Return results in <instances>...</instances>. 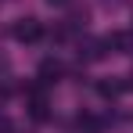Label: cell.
I'll return each mask as SVG.
<instances>
[{"instance_id":"52a82bcc","label":"cell","mask_w":133,"mask_h":133,"mask_svg":"<svg viewBox=\"0 0 133 133\" xmlns=\"http://www.w3.org/2000/svg\"><path fill=\"white\" fill-rule=\"evenodd\" d=\"M0 133H15V122H11L7 115H0Z\"/></svg>"},{"instance_id":"7a4b0ae2","label":"cell","mask_w":133,"mask_h":133,"mask_svg":"<svg viewBox=\"0 0 133 133\" xmlns=\"http://www.w3.org/2000/svg\"><path fill=\"white\" fill-rule=\"evenodd\" d=\"M65 76V65L58 61V58H47V61H40V72H36V79L43 83V87H50V83H58Z\"/></svg>"},{"instance_id":"5b68a950","label":"cell","mask_w":133,"mask_h":133,"mask_svg":"<svg viewBox=\"0 0 133 133\" xmlns=\"http://www.w3.org/2000/svg\"><path fill=\"white\" fill-rule=\"evenodd\" d=\"M122 90H126V83H122L119 76H111V79H101V83H97V94H101L104 101H115Z\"/></svg>"},{"instance_id":"ba28073f","label":"cell","mask_w":133,"mask_h":133,"mask_svg":"<svg viewBox=\"0 0 133 133\" xmlns=\"http://www.w3.org/2000/svg\"><path fill=\"white\" fill-rule=\"evenodd\" d=\"M47 4H54V7H68L72 0H47Z\"/></svg>"},{"instance_id":"9c48e42d","label":"cell","mask_w":133,"mask_h":133,"mask_svg":"<svg viewBox=\"0 0 133 133\" xmlns=\"http://www.w3.org/2000/svg\"><path fill=\"white\" fill-rule=\"evenodd\" d=\"M126 90H133V76H130V79H126Z\"/></svg>"},{"instance_id":"6da1fadb","label":"cell","mask_w":133,"mask_h":133,"mask_svg":"<svg viewBox=\"0 0 133 133\" xmlns=\"http://www.w3.org/2000/svg\"><path fill=\"white\" fill-rule=\"evenodd\" d=\"M11 36H15L18 43H36V40L43 36V25H40V18L25 15V18H18V22L11 25Z\"/></svg>"},{"instance_id":"8992f818","label":"cell","mask_w":133,"mask_h":133,"mask_svg":"<svg viewBox=\"0 0 133 133\" xmlns=\"http://www.w3.org/2000/svg\"><path fill=\"white\" fill-rule=\"evenodd\" d=\"M76 126H79L83 133H101V130H104V122H101L97 115H79V119H76Z\"/></svg>"},{"instance_id":"3957f363","label":"cell","mask_w":133,"mask_h":133,"mask_svg":"<svg viewBox=\"0 0 133 133\" xmlns=\"http://www.w3.org/2000/svg\"><path fill=\"white\" fill-rule=\"evenodd\" d=\"M104 54H108V43L104 40H87V43L79 40V58L83 61H101Z\"/></svg>"},{"instance_id":"277c9868","label":"cell","mask_w":133,"mask_h":133,"mask_svg":"<svg viewBox=\"0 0 133 133\" xmlns=\"http://www.w3.org/2000/svg\"><path fill=\"white\" fill-rule=\"evenodd\" d=\"M104 43L115 54H133V32H111V36H104Z\"/></svg>"}]
</instances>
